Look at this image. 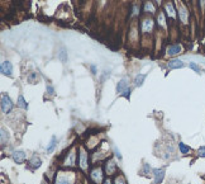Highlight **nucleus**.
I'll use <instances>...</instances> for the list:
<instances>
[{
  "label": "nucleus",
  "instance_id": "nucleus-34",
  "mask_svg": "<svg viewBox=\"0 0 205 184\" xmlns=\"http://www.w3.org/2000/svg\"><path fill=\"white\" fill-rule=\"evenodd\" d=\"M200 5H201V9H204V5H205V0H200Z\"/></svg>",
  "mask_w": 205,
  "mask_h": 184
},
{
  "label": "nucleus",
  "instance_id": "nucleus-22",
  "mask_svg": "<svg viewBox=\"0 0 205 184\" xmlns=\"http://www.w3.org/2000/svg\"><path fill=\"white\" fill-rule=\"evenodd\" d=\"M114 184H127L125 178L123 177L122 174H118L117 177H115V179H114Z\"/></svg>",
  "mask_w": 205,
  "mask_h": 184
},
{
  "label": "nucleus",
  "instance_id": "nucleus-27",
  "mask_svg": "<svg viewBox=\"0 0 205 184\" xmlns=\"http://www.w3.org/2000/svg\"><path fill=\"white\" fill-rule=\"evenodd\" d=\"M130 93H132V90H130V88H128L127 90H124V92L122 93V97H124L125 99H128V100H129V99H130Z\"/></svg>",
  "mask_w": 205,
  "mask_h": 184
},
{
  "label": "nucleus",
  "instance_id": "nucleus-30",
  "mask_svg": "<svg viewBox=\"0 0 205 184\" xmlns=\"http://www.w3.org/2000/svg\"><path fill=\"white\" fill-rule=\"evenodd\" d=\"M46 90H47V93H48L49 95H53V94H54V88L52 87V85H47Z\"/></svg>",
  "mask_w": 205,
  "mask_h": 184
},
{
  "label": "nucleus",
  "instance_id": "nucleus-29",
  "mask_svg": "<svg viewBox=\"0 0 205 184\" xmlns=\"http://www.w3.org/2000/svg\"><path fill=\"white\" fill-rule=\"evenodd\" d=\"M198 155H199L200 157H205V146L199 147V150H198Z\"/></svg>",
  "mask_w": 205,
  "mask_h": 184
},
{
  "label": "nucleus",
  "instance_id": "nucleus-11",
  "mask_svg": "<svg viewBox=\"0 0 205 184\" xmlns=\"http://www.w3.org/2000/svg\"><path fill=\"white\" fill-rule=\"evenodd\" d=\"M181 51H182V47L180 45H171L168 48H167V55H170V56H173V55L180 53Z\"/></svg>",
  "mask_w": 205,
  "mask_h": 184
},
{
  "label": "nucleus",
  "instance_id": "nucleus-14",
  "mask_svg": "<svg viewBox=\"0 0 205 184\" xmlns=\"http://www.w3.org/2000/svg\"><path fill=\"white\" fill-rule=\"evenodd\" d=\"M178 17H180V19H181L182 23H187V17H189V13H187V10L182 5L178 8Z\"/></svg>",
  "mask_w": 205,
  "mask_h": 184
},
{
  "label": "nucleus",
  "instance_id": "nucleus-25",
  "mask_svg": "<svg viewBox=\"0 0 205 184\" xmlns=\"http://www.w3.org/2000/svg\"><path fill=\"white\" fill-rule=\"evenodd\" d=\"M144 10L149 12V13H155V6L152 5L151 1H147L146 4H144Z\"/></svg>",
  "mask_w": 205,
  "mask_h": 184
},
{
  "label": "nucleus",
  "instance_id": "nucleus-8",
  "mask_svg": "<svg viewBox=\"0 0 205 184\" xmlns=\"http://www.w3.org/2000/svg\"><path fill=\"white\" fill-rule=\"evenodd\" d=\"M76 164V154L75 151L72 150V151H70L67 154V156H66V159L65 161H63V165H66V166H74Z\"/></svg>",
  "mask_w": 205,
  "mask_h": 184
},
{
  "label": "nucleus",
  "instance_id": "nucleus-38",
  "mask_svg": "<svg viewBox=\"0 0 205 184\" xmlns=\"http://www.w3.org/2000/svg\"><path fill=\"white\" fill-rule=\"evenodd\" d=\"M42 184H47V183H46V182H43V183H42Z\"/></svg>",
  "mask_w": 205,
  "mask_h": 184
},
{
  "label": "nucleus",
  "instance_id": "nucleus-28",
  "mask_svg": "<svg viewBox=\"0 0 205 184\" xmlns=\"http://www.w3.org/2000/svg\"><path fill=\"white\" fill-rule=\"evenodd\" d=\"M189 66H190V69H193L195 72H200V71H201V69H200V67H199L198 65H196L195 62H190V63H189Z\"/></svg>",
  "mask_w": 205,
  "mask_h": 184
},
{
  "label": "nucleus",
  "instance_id": "nucleus-2",
  "mask_svg": "<svg viewBox=\"0 0 205 184\" xmlns=\"http://www.w3.org/2000/svg\"><path fill=\"white\" fill-rule=\"evenodd\" d=\"M79 166L81 170H87L89 168V154L82 146L79 149Z\"/></svg>",
  "mask_w": 205,
  "mask_h": 184
},
{
  "label": "nucleus",
  "instance_id": "nucleus-12",
  "mask_svg": "<svg viewBox=\"0 0 205 184\" xmlns=\"http://www.w3.org/2000/svg\"><path fill=\"white\" fill-rule=\"evenodd\" d=\"M153 29V20L152 19H144L142 22V31L143 32H151Z\"/></svg>",
  "mask_w": 205,
  "mask_h": 184
},
{
  "label": "nucleus",
  "instance_id": "nucleus-18",
  "mask_svg": "<svg viewBox=\"0 0 205 184\" xmlns=\"http://www.w3.org/2000/svg\"><path fill=\"white\" fill-rule=\"evenodd\" d=\"M16 105H18L19 108L28 109V104H27V102H25V99H24L23 95H19V97H18V102H16Z\"/></svg>",
  "mask_w": 205,
  "mask_h": 184
},
{
  "label": "nucleus",
  "instance_id": "nucleus-20",
  "mask_svg": "<svg viewBox=\"0 0 205 184\" xmlns=\"http://www.w3.org/2000/svg\"><path fill=\"white\" fill-rule=\"evenodd\" d=\"M178 149H180V152L181 154H189L191 151V147H189L187 145H185L183 142H180L178 144Z\"/></svg>",
  "mask_w": 205,
  "mask_h": 184
},
{
  "label": "nucleus",
  "instance_id": "nucleus-19",
  "mask_svg": "<svg viewBox=\"0 0 205 184\" xmlns=\"http://www.w3.org/2000/svg\"><path fill=\"white\" fill-rule=\"evenodd\" d=\"M144 79H146V75L144 74H138L135 76V85L137 87H142L144 83Z\"/></svg>",
  "mask_w": 205,
  "mask_h": 184
},
{
  "label": "nucleus",
  "instance_id": "nucleus-4",
  "mask_svg": "<svg viewBox=\"0 0 205 184\" xmlns=\"http://www.w3.org/2000/svg\"><path fill=\"white\" fill-rule=\"evenodd\" d=\"M104 169H105V174L109 177V175H113L115 172H117L118 166H117V164H115V161L113 159H109V160H106L105 165H104Z\"/></svg>",
  "mask_w": 205,
  "mask_h": 184
},
{
  "label": "nucleus",
  "instance_id": "nucleus-3",
  "mask_svg": "<svg viewBox=\"0 0 205 184\" xmlns=\"http://www.w3.org/2000/svg\"><path fill=\"white\" fill-rule=\"evenodd\" d=\"M1 110L3 113L8 114L10 112V110L13 109V107H14V103L11 102V99L9 98V95L8 94H1Z\"/></svg>",
  "mask_w": 205,
  "mask_h": 184
},
{
  "label": "nucleus",
  "instance_id": "nucleus-24",
  "mask_svg": "<svg viewBox=\"0 0 205 184\" xmlns=\"http://www.w3.org/2000/svg\"><path fill=\"white\" fill-rule=\"evenodd\" d=\"M58 58L61 60L62 62H66L67 61V52L65 50H61L59 51V53H58Z\"/></svg>",
  "mask_w": 205,
  "mask_h": 184
},
{
  "label": "nucleus",
  "instance_id": "nucleus-31",
  "mask_svg": "<svg viewBox=\"0 0 205 184\" xmlns=\"http://www.w3.org/2000/svg\"><path fill=\"white\" fill-rule=\"evenodd\" d=\"M114 154H115V157H118V160H122V154L117 147H114Z\"/></svg>",
  "mask_w": 205,
  "mask_h": 184
},
{
  "label": "nucleus",
  "instance_id": "nucleus-6",
  "mask_svg": "<svg viewBox=\"0 0 205 184\" xmlns=\"http://www.w3.org/2000/svg\"><path fill=\"white\" fill-rule=\"evenodd\" d=\"M0 71H1L3 75L11 76V74H13V65H11V62H9V61H4V62L1 63V66H0Z\"/></svg>",
  "mask_w": 205,
  "mask_h": 184
},
{
  "label": "nucleus",
  "instance_id": "nucleus-13",
  "mask_svg": "<svg viewBox=\"0 0 205 184\" xmlns=\"http://www.w3.org/2000/svg\"><path fill=\"white\" fill-rule=\"evenodd\" d=\"M168 67L170 69H181V67H183V62L178 58H173L168 61Z\"/></svg>",
  "mask_w": 205,
  "mask_h": 184
},
{
  "label": "nucleus",
  "instance_id": "nucleus-9",
  "mask_svg": "<svg viewBox=\"0 0 205 184\" xmlns=\"http://www.w3.org/2000/svg\"><path fill=\"white\" fill-rule=\"evenodd\" d=\"M41 165H42V160L39 159V157H37V156H32V159L28 161V166L32 170H36L38 168H41Z\"/></svg>",
  "mask_w": 205,
  "mask_h": 184
},
{
  "label": "nucleus",
  "instance_id": "nucleus-5",
  "mask_svg": "<svg viewBox=\"0 0 205 184\" xmlns=\"http://www.w3.org/2000/svg\"><path fill=\"white\" fill-rule=\"evenodd\" d=\"M165 173H166V170L163 168H161V169H153V177H155V184H161L162 180H163V178H165Z\"/></svg>",
  "mask_w": 205,
  "mask_h": 184
},
{
  "label": "nucleus",
  "instance_id": "nucleus-36",
  "mask_svg": "<svg viewBox=\"0 0 205 184\" xmlns=\"http://www.w3.org/2000/svg\"><path fill=\"white\" fill-rule=\"evenodd\" d=\"M34 76H36V75H34V74H32V75H31V78H29V79H31V80H33V79H34Z\"/></svg>",
  "mask_w": 205,
  "mask_h": 184
},
{
  "label": "nucleus",
  "instance_id": "nucleus-10",
  "mask_svg": "<svg viewBox=\"0 0 205 184\" xmlns=\"http://www.w3.org/2000/svg\"><path fill=\"white\" fill-rule=\"evenodd\" d=\"M129 88V83H128L127 79H122L119 83L117 84V93H123L124 90H127V89Z\"/></svg>",
  "mask_w": 205,
  "mask_h": 184
},
{
  "label": "nucleus",
  "instance_id": "nucleus-23",
  "mask_svg": "<svg viewBox=\"0 0 205 184\" xmlns=\"http://www.w3.org/2000/svg\"><path fill=\"white\" fill-rule=\"evenodd\" d=\"M153 172V169L151 170V166H149V164H144L143 165V169H142V172H140V173H142L143 175H148V174H151Z\"/></svg>",
  "mask_w": 205,
  "mask_h": 184
},
{
  "label": "nucleus",
  "instance_id": "nucleus-35",
  "mask_svg": "<svg viewBox=\"0 0 205 184\" xmlns=\"http://www.w3.org/2000/svg\"><path fill=\"white\" fill-rule=\"evenodd\" d=\"M91 70H92V74H96V69H95V66H91Z\"/></svg>",
  "mask_w": 205,
  "mask_h": 184
},
{
  "label": "nucleus",
  "instance_id": "nucleus-17",
  "mask_svg": "<svg viewBox=\"0 0 205 184\" xmlns=\"http://www.w3.org/2000/svg\"><path fill=\"white\" fill-rule=\"evenodd\" d=\"M54 184H72V182L68 178L63 177V175H58V177H56Z\"/></svg>",
  "mask_w": 205,
  "mask_h": 184
},
{
  "label": "nucleus",
  "instance_id": "nucleus-21",
  "mask_svg": "<svg viewBox=\"0 0 205 184\" xmlns=\"http://www.w3.org/2000/svg\"><path fill=\"white\" fill-rule=\"evenodd\" d=\"M0 132H1V146H4V145L8 142V139H9V136H8V132L4 130V128H1V130H0Z\"/></svg>",
  "mask_w": 205,
  "mask_h": 184
},
{
  "label": "nucleus",
  "instance_id": "nucleus-16",
  "mask_svg": "<svg viewBox=\"0 0 205 184\" xmlns=\"http://www.w3.org/2000/svg\"><path fill=\"white\" fill-rule=\"evenodd\" d=\"M165 9H166V13H167V15L168 17H171V18H175L176 17V12H175V9H173V5L171 3H167L165 5Z\"/></svg>",
  "mask_w": 205,
  "mask_h": 184
},
{
  "label": "nucleus",
  "instance_id": "nucleus-7",
  "mask_svg": "<svg viewBox=\"0 0 205 184\" xmlns=\"http://www.w3.org/2000/svg\"><path fill=\"white\" fill-rule=\"evenodd\" d=\"M11 159L14 160V162H16V164H22V162H24L25 159H27V155H25L24 151H14L11 154Z\"/></svg>",
  "mask_w": 205,
  "mask_h": 184
},
{
  "label": "nucleus",
  "instance_id": "nucleus-33",
  "mask_svg": "<svg viewBox=\"0 0 205 184\" xmlns=\"http://www.w3.org/2000/svg\"><path fill=\"white\" fill-rule=\"evenodd\" d=\"M102 184H113V182H112V179L110 178H108V179H105V180L102 182Z\"/></svg>",
  "mask_w": 205,
  "mask_h": 184
},
{
  "label": "nucleus",
  "instance_id": "nucleus-26",
  "mask_svg": "<svg viewBox=\"0 0 205 184\" xmlns=\"http://www.w3.org/2000/svg\"><path fill=\"white\" fill-rule=\"evenodd\" d=\"M157 22H158V24H160V25H162V27H165V25H166L165 15L162 14V13H160V14H158V18H157Z\"/></svg>",
  "mask_w": 205,
  "mask_h": 184
},
{
  "label": "nucleus",
  "instance_id": "nucleus-37",
  "mask_svg": "<svg viewBox=\"0 0 205 184\" xmlns=\"http://www.w3.org/2000/svg\"><path fill=\"white\" fill-rule=\"evenodd\" d=\"M156 1H157V3H158V4H160V3H161V0H156Z\"/></svg>",
  "mask_w": 205,
  "mask_h": 184
},
{
  "label": "nucleus",
  "instance_id": "nucleus-1",
  "mask_svg": "<svg viewBox=\"0 0 205 184\" xmlns=\"http://www.w3.org/2000/svg\"><path fill=\"white\" fill-rule=\"evenodd\" d=\"M90 179L94 184H102L104 182V170L101 166H95L90 172Z\"/></svg>",
  "mask_w": 205,
  "mask_h": 184
},
{
  "label": "nucleus",
  "instance_id": "nucleus-32",
  "mask_svg": "<svg viewBox=\"0 0 205 184\" xmlns=\"http://www.w3.org/2000/svg\"><path fill=\"white\" fill-rule=\"evenodd\" d=\"M138 12H139V9L134 5V6H133V13H132V15H137V14H138Z\"/></svg>",
  "mask_w": 205,
  "mask_h": 184
},
{
  "label": "nucleus",
  "instance_id": "nucleus-15",
  "mask_svg": "<svg viewBox=\"0 0 205 184\" xmlns=\"http://www.w3.org/2000/svg\"><path fill=\"white\" fill-rule=\"evenodd\" d=\"M56 145H57V137H56V136H52V137H51L49 144H48V146H47V149H46V151L48 154L52 152L54 150V147H56Z\"/></svg>",
  "mask_w": 205,
  "mask_h": 184
}]
</instances>
